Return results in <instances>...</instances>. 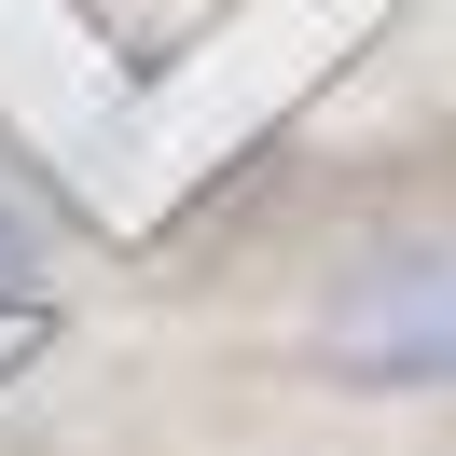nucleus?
<instances>
[{
  "mask_svg": "<svg viewBox=\"0 0 456 456\" xmlns=\"http://www.w3.org/2000/svg\"><path fill=\"white\" fill-rule=\"evenodd\" d=\"M318 360L360 387H456V249H401L318 318Z\"/></svg>",
  "mask_w": 456,
  "mask_h": 456,
  "instance_id": "1",
  "label": "nucleus"
},
{
  "mask_svg": "<svg viewBox=\"0 0 456 456\" xmlns=\"http://www.w3.org/2000/svg\"><path fill=\"white\" fill-rule=\"evenodd\" d=\"M42 277H56V222L28 194H0V305H42Z\"/></svg>",
  "mask_w": 456,
  "mask_h": 456,
  "instance_id": "2",
  "label": "nucleus"
}]
</instances>
